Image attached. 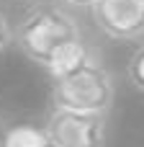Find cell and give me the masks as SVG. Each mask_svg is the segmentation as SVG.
I'll return each instance as SVG.
<instances>
[{
	"instance_id": "cell-1",
	"label": "cell",
	"mask_w": 144,
	"mask_h": 147,
	"mask_svg": "<svg viewBox=\"0 0 144 147\" xmlns=\"http://www.w3.org/2000/svg\"><path fill=\"white\" fill-rule=\"evenodd\" d=\"M85 39L77 18L62 5H33L13 26V41L26 59L46 67L70 44Z\"/></svg>"
},
{
	"instance_id": "cell-2",
	"label": "cell",
	"mask_w": 144,
	"mask_h": 147,
	"mask_svg": "<svg viewBox=\"0 0 144 147\" xmlns=\"http://www.w3.org/2000/svg\"><path fill=\"white\" fill-rule=\"evenodd\" d=\"M116 101V80L113 72L95 54L85 65L72 72L52 80V106L85 111V114H111Z\"/></svg>"
},
{
	"instance_id": "cell-3",
	"label": "cell",
	"mask_w": 144,
	"mask_h": 147,
	"mask_svg": "<svg viewBox=\"0 0 144 147\" xmlns=\"http://www.w3.org/2000/svg\"><path fill=\"white\" fill-rule=\"evenodd\" d=\"M54 147H106L108 145V116L85 114L70 109H54L44 124Z\"/></svg>"
},
{
	"instance_id": "cell-4",
	"label": "cell",
	"mask_w": 144,
	"mask_h": 147,
	"mask_svg": "<svg viewBox=\"0 0 144 147\" xmlns=\"http://www.w3.org/2000/svg\"><path fill=\"white\" fill-rule=\"evenodd\" d=\"M90 13L98 31L113 41L144 39V0H95Z\"/></svg>"
},
{
	"instance_id": "cell-5",
	"label": "cell",
	"mask_w": 144,
	"mask_h": 147,
	"mask_svg": "<svg viewBox=\"0 0 144 147\" xmlns=\"http://www.w3.org/2000/svg\"><path fill=\"white\" fill-rule=\"evenodd\" d=\"M0 147H54L46 129L36 124H13L0 137Z\"/></svg>"
},
{
	"instance_id": "cell-6",
	"label": "cell",
	"mask_w": 144,
	"mask_h": 147,
	"mask_svg": "<svg viewBox=\"0 0 144 147\" xmlns=\"http://www.w3.org/2000/svg\"><path fill=\"white\" fill-rule=\"evenodd\" d=\"M126 80L137 93L144 96V44L134 49V54L126 62Z\"/></svg>"
},
{
	"instance_id": "cell-7",
	"label": "cell",
	"mask_w": 144,
	"mask_h": 147,
	"mask_svg": "<svg viewBox=\"0 0 144 147\" xmlns=\"http://www.w3.org/2000/svg\"><path fill=\"white\" fill-rule=\"evenodd\" d=\"M10 44H13V26H10V21H8L5 10L0 8V54H3Z\"/></svg>"
},
{
	"instance_id": "cell-8",
	"label": "cell",
	"mask_w": 144,
	"mask_h": 147,
	"mask_svg": "<svg viewBox=\"0 0 144 147\" xmlns=\"http://www.w3.org/2000/svg\"><path fill=\"white\" fill-rule=\"evenodd\" d=\"M67 8H90L95 0H62Z\"/></svg>"
}]
</instances>
